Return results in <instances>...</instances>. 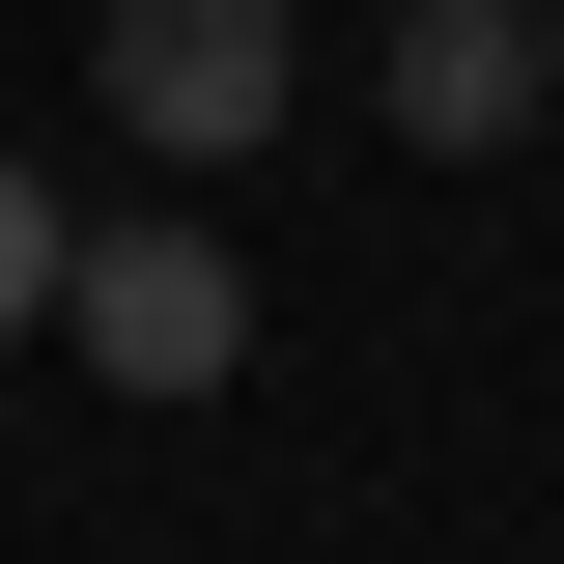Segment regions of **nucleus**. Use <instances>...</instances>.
<instances>
[{
    "instance_id": "nucleus-1",
    "label": "nucleus",
    "mask_w": 564,
    "mask_h": 564,
    "mask_svg": "<svg viewBox=\"0 0 564 564\" xmlns=\"http://www.w3.org/2000/svg\"><path fill=\"white\" fill-rule=\"evenodd\" d=\"M29 339H85L113 395H226L254 282H226V226H57V311H29Z\"/></svg>"
},
{
    "instance_id": "nucleus-2",
    "label": "nucleus",
    "mask_w": 564,
    "mask_h": 564,
    "mask_svg": "<svg viewBox=\"0 0 564 564\" xmlns=\"http://www.w3.org/2000/svg\"><path fill=\"white\" fill-rule=\"evenodd\" d=\"M113 141H170V170H254L282 141V85H311V29H282V0H113Z\"/></svg>"
},
{
    "instance_id": "nucleus-3",
    "label": "nucleus",
    "mask_w": 564,
    "mask_h": 564,
    "mask_svg": "<svg viewBox=\"0 0 564 564\" xmlns=\"http://www.w3.org/2000/svg\"><path fill=\"white\" fill-rule=\"evenodd\" d=\"M508 85H536L508 0H423V29H395V113H423V141H508Z\"/></svg>"
},
{
    "instance_id": "nucleus-4",
    "label": "nucleus",
    "mask_w": 564,
    "mask_h": 564,
    "mask_svg": "<svg viewBox=\"0 0 564 564\" xmlns=\"http://www.w3.org/2000/svg\"><path fill=\"white\" fill-rule=\"evenodd\" d=\"M57 311V170H0V339Z\"/></svg>"
},
{
    "instance_id": "nucleus-5",
    "label": "nucleus",
    "mask_w": 564,
    "mask_h": 564,
    "mask_svg": "<svg viewBox=\"0 0 564 564\" xmlns=\"http://www.w3.org/2000/svg\"><path fill=\"white\" fill-rule=\"evenodd\" d=\"M536 85H564V0H536Z\"/></svg>"
}]
</instances>
